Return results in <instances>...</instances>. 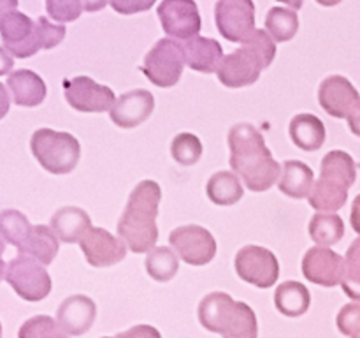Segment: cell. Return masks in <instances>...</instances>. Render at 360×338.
Returning <instances> with one entry per match:
<instances>
[{"label": "cell", "mask_w": 360, "mask_h": 338, "mask_svg": "<svg viewBox=\"0 0 360 338\" xmlns=\"http://www.w3.org/2000/svg\"><path fill=\"white\" fill-rule=\"evenodd\" d=\"M231 168L252 192H266L281 176L280 164L266 146L262 132L252 123H236L229 130Z\"/></svg>", "instance_id": "obj_1"}, {"label": "cell", "mask_w": 360, "mask_h": 338, "mask_svg": "<svg viewBox=\"0 0 360 338\" xmlns=\"http://www.w3.org/2000/svg\"><path fill=\"white\" fill-rule=\"evenodd\" d=\"M162 189L153 180H144L134 187L127 206L120 217L118 234L134 254H144L155 249L158 239L157 215Z\"/></svg>", "instance_id": "obj_2"}, {"label": "cell", "mask_w": 360, "mask_h": 338, "mask_svg": "<svg viewBox=\"0 0 360 338\" xmlns=\"http://www.w3.org/2000/svg\"><path fill=\"white\" fill-rule=\"evenodd\" d=\"M202 327L224 338H257V315L246 303L234 301L227 292H211L199 305Z\"/></svg>", "instance_id": "obj_3"}, {"label": "cell", "mask_w": 360, "mask_h": 338, "mask_svg": "<svg viewBox=\"0 0 360 338\" xmlns=\"http://www.w3.org/2000/svg\"><path fill=\"white\" fill-rule=\"evenodd\" d=\"M357 180V165L350 154L333 150L322 158L319 182L313 183L308 201L316 211H338L348 199V189Z\"/></svg>", "instance_id": "obj_4"}, {"label": "cell", "mask_w": 360, "mask_h": 338, "mask_svg": "<svg viewBox=\"0 0 360 338\" xmlns=\"http://www.w3.org/2000/svg\"><path fill=\"white\" fill-rule=\"evenodd\" d=\"M30 150L35 161L48 173L67 175L76 169L81 157V144L72 134L53 129H39L32 134Z\"/></svg>", "instance_id": "obj_5"}, {"label": "cell", "mask_w": 360, "mask_h": 338, "mask_svg": "<svg viewBox=\"0 0 360 338\" xmlns=\"http://www.w3.org/2000/svg\"><path fill=\"white\" fill-rule=\"evenodd\" d=\"M185 63L181 42L172 37H164L155 42L153 48L146 53L139 70H143L144 76L157 87L171 88L181 80Z\"/></svg>", "instance_id": "obj_6"}, {"label": "cell", "mask_w": 360, "mask_h": 338, "mask_svg": "<svg viewBox=\"0 0 360 338\" xmlns=\"http://www.w3.org/2000/svg\"><path fill=\"white\" fill-rule=\"evenodd\" d=\"M6 282L27 301H41L51 292V277L44 264L27 254H18L7 263Z\"/></svg>", "instance_id": "obj_7"}, {"label": "cell", "mask_w": 360, "mask_h": 338, "mask_svg": "<svg viewBox=\"0 0 360 338\" xmlns=\"http://www.w3.org/2000/svg\"><path fill=\"white\" fill-rule=\"evenodd\" d=\"M236 273L239 278L260 289L273 287L280 277V263L271 250L259 245H246L236 254Z\"/></svg>", "instance_id": "obj_8"}, {"label": "cell", "mask_w": 360, "mask_h": 338, "mask_svg": "<svg viewBox=\"0 0 360 338\" xmlns=\"http://www.w3.org/2000/svg\"><path fill=\"white\" fill-rule=\"evenodd\" d=\"M169 243L178 257L190 266H206L217 256V239L202 225H181L169 234Z\"/></svg>", "instance_id": "obj_9"}, {"label": "cell", "mask_w": 360, "mask_h": 338, "mask_svg": "<svg viewBox=\"0 0 360 338\" xmlns=\"http://www.w3.org/2000/svg\"><path fill=\"white\" fill-rule=\"evenodd\" d=\"M214 21L221 37L243 42L255 30V4L253 0H218Z\"/></svg>", "instance_id": "obj_10"}, {"label": "cell", "mask_w": 360, "mask_h": 338, "mask_svg": "<svg viewBox=\"0 0 360 338\" xmlns=\"http://www.w3.org/2000/svg\"><path fill=\"white\" fill-rule=\"evenodd\" d=\"M0 37H2L4 48L18 58H28L42 49L37 21L20 11L11 13L0 23Z\"/></svg>", "instance_id": "obj_11"}, {"label": "cell", "mask_w": 360, "mask_h": 338, "mask_svg": "<svg viewBox=\"0 0 360 338\" xmlns=\"http://www.w3.org/2000/svg\"><path fill=\"white\" fill-rule=\"evenodd\" d=\"M63 92L70 108L81 113L111 111L116 101L111 88L97 83L88 76H77L63 81Z\"/></svg>", "instance_id": "obj_12"}, {"label": "cell", "mask_w": 360, "mask_h": 338, "mask_svg": "<svg viewBox=\"0 0 360 338\" xmlns=\"http://www.w3.org/2000/svg\"><path fill=\"white\" fill-rule=\"evenodd\" d=\"M157 14L165 34L179 41L199 35L202 27L195 0H162Z\"/></svg>", "instance_id": "obj_13"}, {"label": "cell", "mask_w": 360, "mask_h": 338, "mask_svg": "<svg viewBox=\"0 0 360 338\" xmlns=\"http://www.w3.org/2000/svg\"><path fill=\"white\" fill-rule=\"evenodd\" d=\"M264 69L266 65L262 60L248 46L241 44V48L224 56L217 70V76L224 87L243 88L255 83Z\"/></svg>", "instance_id": "obj_14"}, {"label": "cell", "mask_w": 360, "mask_h": 338, "mask_svg": "<svg viewBox=\"0 0 360 338\" xmlns=\"http://www.w3.org/2000/svg\"><path fill=\"white\" fill-rule=\"evenodd\" d=\"M79 246L88 264L108 268L118 264L127 256V243L102 227H90L79 239Z\"/></svg>", "instance_id": "obj_15"}, {"label": "cell", "mask_w": 360, "mask_h": 338, "mask_svg": "<svg viewBox=\"0 0 360 338\" xmlns=\"http://www.w3.org/2000/svg\"><path fill=\"white\" fill-rule=\"evenodd\" d=\"M345 273V259L327 246H313L302 257V275L316 285L334 287L341 284Z\"/></svg>", "instance_id": "obj_16"}, {"label": "cell", "mask_w": 360, "mask_h": 338, "mask_svg": "<svg viewBox=\"0 0 360 338\" xmlns=\"http://www.w3.org/2000/svg\"><path fill=\"white\" fill-rule=\"evenodd\" d=\"M360 95L357 88L345 76L326 77L319 88V102L327 115L334 118H348L355 106L359 104Z\"/></svg>", "instance_id": "obj_17"}, {"label": "cell", "mask_w": 360, "mask_h": 338, "mask_svg": "<svg viewBox=\"0 0 360 338\" xmlns=\"http://www.w3.org/2000/svg\"><path fill=\"white\" fill-rule=\"evenodd\" d=\"M155 109V97L150 90H130L120 95L112 104L109 116L112 123L122 129H134L151 116Z\"/></svg>", "instance_id": "obj_18"}, {"label": "cell", "mask_w": 360, "mask_h": 338, "mask_svg": "<svg viewBox=\"0 0 360 338\" xmlns=\"http://www.w3.org/2000/svg\"><path fill=\"white\" fill-rule=\"evenodd\" d=\"M97 306L94 299L83 294H74L63 299L56 312V323L69 337H81L95 323Z\"/></svg>", "instance_id": "obj_19"}, {"label": "cell", "mask_w": 360, "mask_h": 338, "mask_svg": "<svg viewBox=\"0 0 360 338\" xmlns=\"http://www.w3.org/2000/svg\"><path fill=\"white\" fill-rule=\"evenodd\" d=\"M183 51H185V62L190 69L202 74L217 73L224 60V49L220 42L214 39L195 35L192 39L183 41Z\"/></svg>", "instance_id": "obj_20"}, {"label": "cell", "mask_w": 360, "mask_h": 338, "mask_svg": "<svg viewBox=\"0 0 360 338\" xmlns=\"http://www.w3.org/2000/svg\"><path fill=\"white\" fill-rule=\"evenodd\" d=\"M7 87L13 94V102L23 108H35L46 99V83L34 70H14L7 77Z\"/></svg>", "instance_id": "obj_21"}, {"label": "cell", "mask_w": 360, "mask_h": 338, "mask_svg": "<svg viewBox=\"0 0 360 338\" xmlns=\"http://www.w3.org/2000/svg\"><path fill=\"white\" fill-rule=\"evenodd\" d=\"M49 227L53 229L60 242L79 243L84 232L91 227L90 215L76 206H63L51 217Z\"/></svg>", "instance_id": "obj_22"}, {"label": "cell", "mask_w": 360, "mask_h": 338, "mask_svg": "<svg viewBox=\"0 0 360 338\" xmlns=\"http://www.w3.org/2000/svg\"><path fill=\"white\" fill-rule=\"evenodd\" d=\"M292 141L304 151H316L326 143V125L319 116L311 113H301L290 120L288 127Z\"/></svg>", "instance_id": "obj_23"}, {"label": "cell", "mask_w": 360, "mask_h": 338, "mask_svg": "<svg viewBox=\"0 0 360 338\" xmlns=\"http://www.w3.org/2000/svg\"><path fill=\"white\" fill-rule=\"evenodd\" d=\"M313 183H315V175L308 164L301 161H287L281 169L278 187L285 196L292 199H308Z\"/></svg>", "instance_id": "obj_24"}, {"label": "cell", "mask_w": 360, "mask_h": 338, "mask_svg": "<svg viewBox=\"0 0 360 338\" xmlns=\"http://www.w3.org/2000/svg\"><path fill=\"white\" fill-rule=\"evenodd\" d=\"M274 305L283 315L287 317H301L308 312L311 305V296L306 285L301 282L288 280L276 287L274 292Z\"/></svg>", "instance_id": "obj_25"}, {"label": "cell", "mask_w": 360, "mask_h": 338, "mask_svg": "<svg viewBox=\"0 0 360 338\" xmlns=\"http://www.w3.org/2000/svg\"><path fill=\"white\" fill-rule=\"evenodd\" d=\"M206 192L207 197L218 206H232L241 201L245 190L234 171H218L207 180Z\"/></svg>", "instance_id": "obj_26"}, {"label": "cell", "mask_w": 360, "mask_h": 338, "mask_svg": "<svg viewBox=\"0 0 360 338\" xmlns=\"http://www.w3.org/2000/svg\"><path fill=\"white\" fill-rule=\"evenodd\" d=\"M58 236L53 232L51 227H48V225H34L28 239L18 252L35 257L39 263L48 266L58 254Z\"/></svg>", "instance_id": "obj_27"}, {"label": "cell", "mask_w": 360, "mask_h": 338, "mask_svg": "<svg viewBox=\"0 0 360 338\" xmlns=\"http://www.w3.org/2000/svg\"><path fill=\"white\" fill-rule=\"evenodd\" d=\"M309 236L320 246H330L345 236L343 218L336 213H316L309 220Z\"/></svg>", "instance_id": "obj_28"}, {"label": "cell", "mask_w": 360, "mask_h": 338, "mask_svg": "<svg viewBox=\"0 0 360 338\" xmlns=\"http://www.w3.org/2000/svg\"><path fill=\"white\" fill-rule=\"evenodd\" d=\"M179 268L178 254L172 252L169 246H155L148 252L146 271L153 280L169 282L176 277Z\"/></svg>", "instance_id": "obj_29"}, {"label": "cell", "mask_w": 360, "mask_h": 338, "mask_svg": "<svg viewBox=\"0 0 360 338\" xmlns=\"http://www.w3.org/2000/svg\"><path fill=\"white\" fill-rule=\"evenodd\" d=\"M299 30V18L294 9L273 7L266 16V32L276 42H287L294 39Z\"/></svg>", "instance_id": "obj_30"}, {"label": "cell", "mask_w": 360, "mask_h": 338, "mask_svg": "<svg viewBox=\"0 0 360 338\" xmlns=\"http://www.w3.org/2000/svg\"><path fill=\"white\" fill-rule=\"evenodd\" d=\"M32 227L28 218L18 210H4L0 211V234L7 243L16 246L18 250L25 245V242L30 236Z\"/></svg>", "instance_id": "obj_31"}, {"label": "cell", "mask_w": 360, "mask_h": 338, "mask_svg": "<svg viewBox=\"0 0 360 338\" xmlns=\"http://www.w3.org/2000/svg\"><path fill=\"white\" fill-rule=\"evenodd\" d=\"M341 287L352 299L360 301V238L355 239L347 250Z\"/></svg>", "instance_id": "obj_32"}, {"label": "cell", "mask_w": 360, "mask_h": 338, "mask_svg": "<svg viewBox=\"0 0 360 338\" xmlns=\"http://www.w3.org/2000/svg\"><path fill=\"white\" fill-rule=\"evenodd\" d=\"M171 155L178 164L193 165L202 155V143L195 134L181 132L172 139Z\"/></svg>", "instance_id": "obj_33"}, {"label": "cell", "mask_w": 360, "mask_h": 338, "mask_svg": "<svg viewBox=\"0 0 360 338\" xmlns=\"http://www.w3.org/2000/svg\"><path fill=\"white\" fill-rule=\"evenodd\" d=\"M18 338H69L53 317L35 315L18 331Z\"/></svg>", "instance_id": "obj_34"}, {"label": "cell", "mask_w": 360, "mask_h": 338, "mask_svg": "<svg viewBox=\"0 0 360 338\" xmlns=\"http://www.w3.org/2000/svg\"><path fill=\"white\" fill-rule=\"evenodd\" d=\"M241 44L248 46V48L262 60L266 67H269L271 63H273L274 56H276V44H274V39L271 37L266 30L255 28Z\"/></svg>", "instance_id": "obj_35"}, {"label": "cell", "mask_w": 360, "mask_h": 338, "mask_svg": "<svg viewBox=\"0 0 360 338\" xmlns=\"http://www.w3.org/2000/svg\"><path fill=\"white\" fill-rule=\"evenodd\" d=\"M46 11L60 23L76 21L83 13V0H46Z\"/></svg>", "instance_id": "obj_36"}, {"label": "cell", "mask_w": 360, "mask_h": 338, "mask_svg": "<svg viewBox=\"0 0 360 338\" xmlns=\"http://www.w3.org/2000/svg\"><path fill=\"white\" fill-rule=\"evenodd\" d=\"M338 330L347 337H354L360 330V303H348L338 313Z\"/></svg>", "instance_id": "obj_37"}, {"label": "cell", "mask_w": 360, "mask_h": 338, "mask_svg": "<svg viewBox=\"0 0 360 338\" xmlns=\"http://www.w3.org/2000/svg\"><path fill=\"white\" fill-rule=\"evenodd\" d=\"M39 34H41L42 49H51L58 46L65 37V27L63 25H55L48 20L46 16L37 18Z\"/></svg>", "instance_id": "obj_38"}, {"label": "cell", "mask_w": 360, "mask_h": 338, "mask_svg": "<svg viewBox=\"0 0 360 338\" xmlns=\"http://www.w3.org/2000/svg\"><path fill=\"white\" fill-rule=\"evenodd\" d=\"M155 2H157V0H109L112 9L118 14H125V16L150 11Z\"/></svg>", "instance_id": "obj_39"}, {"label": "cell", "mask_w": 360, "mask_h": 338, "mask_svg": "<svg viewBox=\"0 0 360 338\" xmlns=\"http://www.w3.org/2000/svg\"><path fill=\"white\" fill-rule=\"evenodd\" d=\"M115 338H162L158 330H155L153 326H148V324H139V326H134L130 330L118 333Z\"/></svg>", "instance_id": "obj_40"}, {"label": "cell", "mask_w": 360, "mask_h": 338, "mask_svg": "<svg viewBox=\"0 0 360 338\" xmlns=\"http://www.w3.org/2000/svg\"><path fill=\"white\" fill-rule=\"evenodd\" d=\"M13 67H14L13 55H11L6 48H2V46H0V76H6V74H9L11 70H13Z\"/></svg>", "instance_id": "obj_41"}, {"label": "cell", "mask_w": 360, "mask_h": 338, "mask_svg": "<svg viewBox=\"0 0 360 338\" xmlns=\"http://www.w3.org/2000/svg\"><path fill=\"white\" fill-rule=\"evenodd\" d=\"M347 120H348V127H350L352 132H354L355 136L360 137V101H359V104L354 108V111L348 115Z\"/></svg>", "instance_id": "obj_42"}, {"label": "cell", "mask_w": 360, "mask_h": 338, "mask_svg": "<svg viewBox=\"0 0 360 338\" xmlns=\"http://www.w3.org/2000/svg\"><path fill=\"white\" fill-rule=\"evenodd\" d=\"M350 222H352V227H354V231L360 234V194L355 197L354 203H352Z\"/></svg>", "instance_id": "obj_43"}, {"label": "cell", "mask_w": 360, "mask_h": 338, "mask_svg": "<svg viewBox=\"0 0 360 338\" xmlns=\"http://www.w3.org/2000/svg\"><path fill=\"white\" fill-rule=\"evenodd\" d=\"M9 106H11V99H9V94H7L6 84L0 83V120L9 113Z\"/></svg>", "instance_id": "obj_44"}, {"label": "cell", "mask_w": 360, "mask_h": 338, "mask_svg": "<svg viewBox=\"0 0 360 338\" xmlns=\"http://www.w3.org/2000/svg\"><path fill=\"white\" fill-rule=\"evenodd\" d=\"M16 7H18V0H0V23H2L11 13H14Z\"/></svg>", "instance_id": "obj_45"}, {"label": "cell", "mask_w": 360, "mask_h": 338, "mask_svg": "<svg viewBox=\"0 0 360 338\" xmlns=\"http://www.w3.org/2000/svg\"><path fill=\"white\" fill-rule=\"evenodd\" d=\"M109 4V0H83V9L88 13H95V11H102Z\"/></svg>", "instance_id": "obj_46"}, {"label": "cell", "mask_w": 360, "mask_h": 338, "mask_svg": "<svg viewBox=\"0 0 360 338\" xmlns=\"http://www.w3.org/2000/svg\"><path fill=\"white\" fill-rule=\"evenodd\" d=\"M280 2L287 4V6L292 7L294 11H299L302 7V4H304V0H280Z\"/></svg>", "instance_id": "obj_47"}, {"label": "cell", "mask_w": 360, "mask_h": 338, "mask_svg": "<svg viewBox=\"0 0 360 338\" xmlns=\"http://www.w3.org/2000/svg\"><path fill=\"white\" fill-rule=\"evenodd\" d=\"M316 2H319L320 6H323V7H333V6H338L341 0H316Z\"/></svg>", "instance_id": "obj_48"}, {"label": "cell", "mask_w": 360, "mask_h": 338, "mask_svg": "<svg viewBox=\"0 0 360 338\" xmlns=\"http://www.w3.org/2000/svg\"><path fill=\"white\" fill-rule=\"evenodd\" d=\"M6 263H4L2 259H0V280H2L4 277H6Z\"/></svg>", "instance_id": "obj_49"}, {"label": "cell", "mask_w": 360, "mask_h": 338, "mask_svg": "<svg viewBox=\"0 0 360 338\" xmlns=\"http://www.w3.org/2000/svg\"><path fill=\"white\" fill-rule=\"evenodd\" d=\"M4 250H6V239H4L2 234H0V257H2Z\"/></svg>", "instance_id": "obj_50"}, {"label": "cell", "mask_w": 360, "mask_h": 338, "mask_svg": "<svg viewBox=\"0 0 360 338\" xmlns=\"http://www.w3.org/2000/svg\"><path fill=\"white\" fill-rule=\"evenodd\" d=\"M352 338H360V330H359V331H357V333H355V334H354V337H352Z\"/></svg>", "instance_id": "obj_51"}, {"label": "cell", "mask_w": 360, "mask_h": 338, "mask_svg": "<svg viewBox=\"0 0 360 338\" xmlns=\"http://www.w3.org/2000/svg\"><path fill=\"white\" fill-rule=\"evenodd\" d=\"M0 338H2V324H0Z\"/></svg>", "instance_id": "obj_52"}, {"label": "cell", "mask_w": 360, "mask_h": 338, "mask_svg": "<svg viewBox=\"0 0 360 338\" xmlns=\"http://www.w3.org/2000/svg\"><path fill=\"white\" fill-rule=\"evenodd\" d=\"M102 338H109V337H102Z\"/></svg>", "instance_id": "obj_53"}]
</instances>
